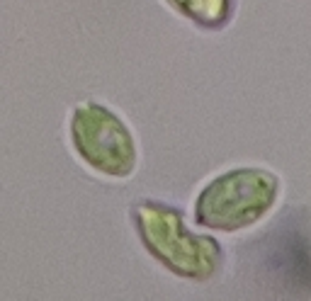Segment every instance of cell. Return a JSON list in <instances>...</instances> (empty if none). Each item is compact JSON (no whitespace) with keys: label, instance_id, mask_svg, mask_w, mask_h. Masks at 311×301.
<instances>
[{"label":"cell","instance_id":"cell-1","mask_svg":"<svg viewBox=\"0 0 311 301\" xmlns=\"http://www.w3.org/2000/svg\"><path fill=\"white\" fill-rule=\"evenodd\" d=\"M136 233L156 262L190 282H209L224 262L216 238L195 233L180 209L166 202L141 199L132 209Z\"/></svg>","mask_w":311,"mask_h":301},{"label":"cell","instance_id":"cell-3","mask_svg":"<svg viewBox=\"0 0 311 301\" xmlns=\"http://www.w3.org/2000/svg\"><path fill=\"white\" fill-rule=\"evenodd\" d=\"M68 136L76 156L105 178L124 180L134 175L139 148L132 129L117 112L102 102H83L73 107L68 119Z\"/></svg>","mask_w":311,"mask_h":301},{"label":"cell","instance_id":"cell-4","mask_svg":"<svg viewBox=\"0 0 311 301\" xmlns=\"http://www.w3.org/2000/svg\"><path fill=\"white\" fill-rule=\"evenodd\" d=\"M180 17L207 32H219L233 20L236 0H163Z\"/></svg>","mask_w":311,"mask_h":301},{"label":"cell","instance_id":"cell-2","mask_svg":"<svg viewBox=\"0 0 311 301\" xmlns=\"http://www.w3.org/2000/svg\"><path fill=\"white\" fill-rule=\"evenodd\" d=\"M279 178L258 165L231 168L211 178L195 197V223L209 231L236 233L256 226L275 209Z\"/></svg>","mask_w":311,"mask_h":301}]
</instances>
